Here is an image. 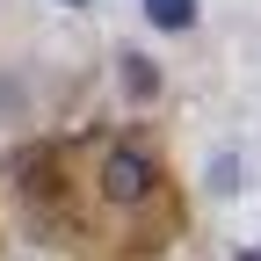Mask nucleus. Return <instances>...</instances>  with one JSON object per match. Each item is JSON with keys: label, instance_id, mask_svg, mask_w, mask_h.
I'll list each match as a JSON object with an SVG mask.
<instances>
[{"label": "nucleus", "instance_id": "obj_1", "mask_svg": "<svg viewBox=\"0 0 261 261\" xmlns=\"http://www.w3.org/2000/svg\"><path fill=\"white\" fill-rule=\"evenodd\" d=\"M94 196H102L109 211H123V218L152 211L160 203V160L145 145H130V138L102 145V160H94Z\"/></svg>", "mask_w": 261, "mask_h": 261}, {"label": "nucleus", "instance_id": "obj_5", "mask_svg": "<svg viewBox=\"0 0 261 261\" xmlns=\"http://www.w3.org/2000/svg\"><path fill=\"white\" fill-rule=\"evenodd\" d=\"M232 261H261V247H240V254H232Z\"/></svg>", "mask_w": 261, "mask_h": 261}, {"label": "nucleus", "instance_id": "obj_6", "mask_svg": "<svg viewBox=\"0 0 261 261\" xmlns=\"http://www.w3.org/2000/svg\"><path fill=\"white\" fill-rule=\"evenodd\" d=\"M65 8H87V0H65Z\"/></svg>", "mask_w": 261, "mask_h": 261}, {"label": "nucleus", "instance_id": "obj_4", "mask_svg": "<svg viewBox=\"0 0 261 261\" xmlns=\"http://www.w3.org/2000/svg\"><path fill=\"white\" fill-rule=\"evenodd\" d=\"M203 189H211V196H247V189H254V160H247V152H218L211 167H203Z\"/></svg>", "mask_w": 261, "mask_h": 261}, {"label": "nucleus", "instance_id": "obj_3", "mask_svg": "<svg viewBox=\"0 0 261 261\" xmlns=\"http://www.w3.org/2000/svg\"><path fill=\"white\" fill-rule=\"evenodd\" d=\"M116 87L130 94V102H160V65L145 51H116Z\"/></svg>", "mask_w": 261, "mask_h": 261}, {"label": "nucleus", "instance_id": "obj_2", "mask_svg": "<svg viewBox=\"0 0 261 261\" xmlns=\"http://www.w3.org/2000/svg\"><path fill=\"white\" fill-rule=\"evenodd\" d=\"M138 15L160 29V37H189L203 22V0H138Z\"/></svg>", "mask_w": 261, "mask_h": 261}]
</instances>
